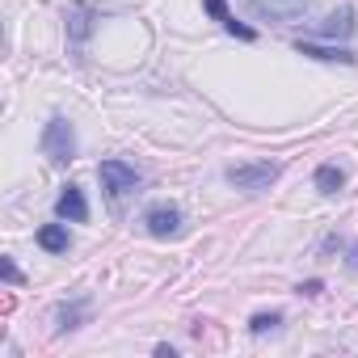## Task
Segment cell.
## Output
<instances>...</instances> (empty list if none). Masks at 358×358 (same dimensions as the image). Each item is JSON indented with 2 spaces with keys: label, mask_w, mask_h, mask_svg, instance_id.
<instances>
[{
  "label": "cell",
  "mask_w": 358,
  "mask_h": 358,
  "mask_svg": "<svg viewBox=\"0 0 358 358\" xmlns=\"http://www.w3.org/2000/svg\"><path fill=\"white\" fill-rule=\"evenodd\" d=\"M295 51H299V55H308V59H320V64H358V55H354V51H345V47H320V43H295Z\"/></svg>",
  "instance_id": "obj_8"
},
{
  "label": "cell",
  "mask_w": 358,
  "mask_h": 358,
  "mask_svg": "<svg viewBox=\"0 0 358 358\" xmlns=\"http://www.w3.org/2000/svg\"><path fill=\"white\" fill-rule=\"evenodd\" d=\"M278 164H270V160H249V164H232V169H224V177L236 186V190H270L274 182H278Z\"/></svg>",
  "instance_id": "obj_2"
},
{
  "label": "cell",
  "mask_w": 358,
  "mask_h": 358,
  "mask_svg": "<svg viewBox=\"0 0 358 358\" xmlns=\"http://www.w3.org/2000/svg\"><path fill=\"white\" fill-rule=\"evenodd\" d=\"M97 177H101V186H106V194H110L114 203H122L131 190H139V173H135V164H127V160H101V164H97Z\"/></svg>",
  "instance_id": "obj_3"
},
{
  "label": "cell",
  "mask_w": 358,
  "mask_h": 358,
  "mask_svg": "<svg viewBox=\"0 0 358 358\" xmlns=\"http://www.w3.org/2000/svg\"><path fill=\"white\" fill-rule=\"evenodd\" d=\"M320 291H324V282H320V278H312V282H303V287H299V295H320Z\"/></svg>",
  "instance_id": "obj_16"
},
{
  "label": "cell",
  "mask_w": 358,
  "mask_h": 358,
  "mask_svg": "<svg viewBox=\"0 0 358 358\" xmlns=\"http://www.w3.org/2000/svg\"><path fill=\"white\" fill-rule=\"evenodd\" d=\"M89 17H93L89 9H68V34H72L76 43L89 38Z\"/></svg>",
  "instance_id": "obj_13"
},
{
  "label": "cell",
  "mask_w": 358,
  "mask_h": 358,
  "mask_svg": "<svg viewBox=\"0 0 358 358\" xmlns=\"http://www.w3.org/2000/svg\"><path fill=\"white\" fill-rule=\"evenodd\" d=\"M85 308H89V299H76V303H64V308H59V333H72V329L80 324V316H85Z\"/></svg>",
  "instance_id": "obj_12"
},
{
  "label": "cell",
  "mask_w": 358,
  "mask_h": 358,
  "mask_svg": "<svg viewBox=\"0 0 358 358\" xmlns=\"http://www.w3.org/2000/svg\"><path fill=\"white\" fill-rule=\"evenodd\" d=\"M341 186H345V173H341L337 164H320V169H316V190H320V194H337Z\"/></svg>",
  "instance_id": "obj_11"
},
{
  "label": "cell",
  "mask_w": 358,
  "mask_h": 358,
  "mask_svg": "<svg viewBox=\"0 0 358 358\" xmlns=\"http://www.w3.org/2000/svg\"><path fill=\"white\" fill-rule=\"evenodd\" d=\"M249 9L266 22H295V17H303L308 0H249Z\"/></svg>",
  "instance_id": "obj_5"
},
{
  "label": "cell",
  "mask_w": 358,
  "mask_h": 358,
  "mask_svg": "<svg viewBox=\"0 0 358 358\" xmlns=\"http://www.w3.org/2000/svg\"><path fill=\"white\" fill-rule=\"evenodd\" d=\"M55 215H59V220H68V224H85V220H89L85 190H80V186H64V194L55 199Z\"/></svg>",
  "instance_id": "obj_6"
},
{
  "label": "cell",
  "mask_w": 358,
  "mask_h": 358,
  "mask_svg": "<svg viewBox=\"0 0 358 358\" xmlns=\"http://www.w3.org/2000/svg\"><path fill=\"white\" fill-rule=\"evenodd\" d=\"M350 266H354V270H358V245H354V253H350Z\"/></svg>",
  "instance_id": "obj_17"
},
{
  "label": "cell",
  "mask_w": 358,
  "mask_h": 358,
  "mask_svg": "<svg viewBox=\"0 0 358 358\" xmlns=\"http://www.w3.org/2000/svg\"><path fill=\"white\" fill-rule=\"evenodd\" d=\"M43 152L55 164H72L76 160V131H72V122L64 114L47 118V127H43Z\"/></svg>",
  "instance_id": "obj_1"
},
{
  "label": "cell",
  "mask_w": 358,
  "mask_h": 358,
  "mask_svg": "<svg viewBox=\"0 0 358 358\" xmlns=\"http://www.w3.org/2000/svg\"><path fill=\"white\" fill-rule=\"evenodd\" d=\"M38 245H43L47 253H68L72 236H68V228H64V224H47V228H38Z\"/></svg>",
  "instance_id": "obj_10"
},
{
  "label": "cell",
  "mask_w": 358,
  "mask_h": 358,
  "mask_svg": "<svg viewBox=\"0 0 358 358\" xmlns=\"http://www.w3.org/2000/svg\"><path fill=\"white\" fill-rule=\"evenodd\" d=\"M203 9H207V13H211V17H215V22H220L228 34H236L241 43H253V38H257V30H253V26H245V22H236V17L228 13V5H224V0H203Z\"/></svg>",
  "instance_id": "obj_7"
},
{
  "label": "cell",
  "mask_w": 358,
  "mask_h": 358,
  "mask_svg": "<svg viewBox=\"0 0 358 358\" xmlns=\"http://www.w3.org/2000/svg\"><path fill=\"white\" fill-rule=\"evenodd\" d=\"M0 270H5V278H9V282H22V270L13 266V257H0Z\"/></svg>",
  "instance_id": "obj_15"
},
{
  "label": "cell",
  "mask_w": 358,
  "mask_h": 358,
  "mask_svg": "<svg viewBox=\"0 0 358 358\" xmlns=\"http://www.w3.org/2000/svg\"><path fill=\"white\" fill-rule=\"evenodd\" d=\"M278 324H282V312H257V316L249 320V333L262 337V333H270V329H278Z\"/></svg>",
  "instance_id": "obj_14"
},
{
  "label": "cell",
  "mask_w": 358,
  "mask_h": 358,
  "mask_svg": "<svg viewBox=\"0 0 358 358\" xmlns=\"http://www.w3.org/2000/svg\"><path fill=\"white\" fill-rule=\"evenodd\" d=\"M320 34H324V38H350V34H354V9L341 5L337 13H329V17L320 22Z\"/></svg>",
  "instance_id": "obj_9"
},
{
  "label": "cell",
  "mask_w": 358,
  "mask_h": 358,
  "mask_svg": "<svg viewBox=\"0 0 358 358\" xmlns=\"http://www.w3.org/2000/svg\"><path fill=\"white\" fill-rule=\"evenodd\" d=\"M143 224H148V232L156 241H169V236L182 232V207H177V203H156V207H148Z\"/></svg>",
  "instance_id": "obj_4"
}]
</instances>
